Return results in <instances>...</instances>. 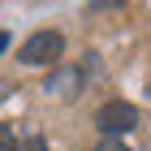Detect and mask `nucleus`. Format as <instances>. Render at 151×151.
<instances>
[{
    "instance_id": "f03ea898",
    "label": "nucleus",
    "mask_w": 151,
    "mask_h": 151,
    "mask_svg": "<svg viewBox=\"0 0 151 151\" xmlns=\"http://www.w3.org/2000/svg\"><path fill=\"white\" fill-rule=\"evenodd\" d=\"M60 52H65V39H60L56 30H39V35H30L22 43L17 60H22V65H56Z\"/></svg>"
},
{
    "instance_id": "20e7f679",
    "label": "nucleus",
    "mask_w": 151,
    "mask_h": 151,
    "mask_svg": "<svg viewBox=\"0 0 151 151\" xmlns=\"http://www.w3.org/2000/svg\"><path fill=\"white\" fill-rule=\"evenodd\" d=\"M0 151H17V142H13V129L0 121Z\"/></svg>"
},
{
    "instance_id": "0eeeda50",
    "label": "nucleus",
    "mask_w": 151,
    "mask_h": 151,
    "mask_svg": "<svg viewBox=\"0 0 151 151\" xmlns=\"http://www.w3.org/2000/svg\"><path fill=\"white\" fill-rule=\"evenodd\" d=\"M4 47H9V35H4V30H0V56H4Z\"/></svg>"
},
{
    "instance_id": "39448f33",
    "label": "nucleus",
    "mask_w": 151,
    "mask_h": 151,
    "mask_svg": "<svg viewBox=\"0 0 151 151\" xmlns=\"http://www.w3.org/2000/svg\"><path fill=\"white\" fill-rule=\"evenodd\" d=\"M17 151H47V142H43V138H22Z\"/></svg>"
},
{
    "instance_id": "423d86ee",
    "label": "nucleus",
    "mask_w": 151,
    "mask_h": 151,
    "mask_svg": "<svg viewBox=\"0 0 151 151\" xmlns=\"http://www.w3.org/2000/svg\"><path fill=\"white\" fill-rule=\"evenodd\" d=\"M95 151H129V147H121V142H116V138H104V142H99V147H95Z\"/></svg>"
},
{
    "instance_id": "7ed1b4c3",
    "label": "nucleus",
    "mask_w": 151,
    "mask_h": 151,
    "mask_svg": "<svg viewBox=\"0 0 151 151\" xmlns=\"http://www.w3.org/2000/svg\"><path fill=\"white\" fill-rule=\"evenodd\" d=\"M69 86H82V73H78V69H65V73L52 78V91H56V95H73Z\"/></svg>"
},
{
    "instance_id": "f257e3e1",
    "label": "nucleus",
    "mask_w": 151,
    "mask_h": 151,
    "mask_svg": "<svg viewBox=\"0 0 151 151\" xmlns=\"http://www.w3.org/2000/svg\"><path fill=\"white\" fill-rule=\"evenodd\" d=\"M95 125L104 138H116V134H129V129L138 125V108L125 104V99H108L99 112H95Z\"/></svg>"
}]
</instances>
